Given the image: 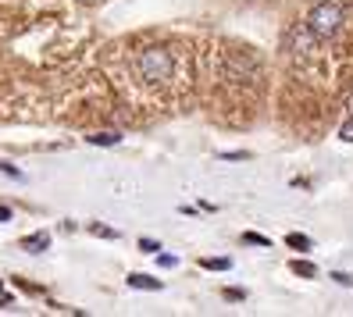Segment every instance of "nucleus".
<instances>
[{
    "label": "nucleus",
    "mask_w": 353,
    "mask_h": 317,
    "mask_svg": "<svg viewBox=\"0 0 353 317\" xmlns=\"http://www.w3.org/2000/svg\"><path fill=\"white\" fill-rule=\"evenodd\" d=\"M339 25H343V8H339V4H318L314 11H310V18H307L310 36H318V39L336 36Z\"/></svg>",
    "instance_id": "obj_1"
},
{
    "label": "nucleus",
    "mask_w": 353,
    "mask_h": 317,
    "mask_svg": "<svg viewBox=\"0 0 353 317\" xmlns=\"http://www.w3.org/2000/svg\"><path fill=\"white\" fill-rule=\"evenodd\" d=\"M172 68H175V61H172V54L164 50V47L143 50V57H139V75L147 79V82H164V79L172 75Z\"/></svg>",
    "instance_id": "obj_2"
},
{
    "label": "nucleus",
    "mask_w": 353,
    "mask_h": 317,
    "mask_svg": "<svg viewBox=\"0 0 353 317\" xmlns=\"http://www.w3.org/2000/svg\"><path fill=\"white\" fill-rule=\"evenodd\" d=\"M129 289H150V292H157L161 282L150 278V274H129Z\"/></svg>",
    "instance_id": "obj_3"
},
{
    "label": "nucleus",
    "mask_w": 353,
    "mask_h": 317,
    "mask_svg": "<svg viewBox=\"0 0 353 317\" xmlns=\"http://www.w3.org/2000/svg\"><path fill=\"white\" fill-rule=\"evenodd\" d=\"M22 246H26L29 253H43V249L50 246V236H47V232H36V236H29Z\"/></svg>",
    "instance_id": "obj_4"
},
{
    "label": "nucleus",
    "mask_w": 353,
    "mask_h": 317,
    "mask_svg": "<svg viewBox=\"0 0 353 317\" xmlns=\"http://www.w3.org/2000/svg\"><path fill=\"white\" fill-rule=\"evenodd\" d=\"M90 143H93V146H118L121 136H118V132H97V136H90Z\"/></svg>",
    "instance_id": "obj_5"
},
{
    "label": "nucleus",
    "mask_w": 353,
    "mask_h": 317,
    "mask_svg": "<svg viewBox=\"0 0 353 317\" xmlns=\"http://www.w3.org/2000/svg\"><path fill=\"white\" fill-rule=\"evenodd\" d=\"M207 271H228V267H232V260H228V257H207V260H200Z\"/></svg>",
    "instance_id": "obj_6"
},
{
    "label": "nucleus",
    "mask_w": 353,
    "mask_h": 317,
    "mask_svg": "<svg viewBox=\"0 0 353 317\" xmlns=\"http://www.w3.org/2000/svg\"><path fill=\"white\" fill-rule=\"evenodd\" d=\"M293 271L303 274V278H314V274H318V267L310 264V260H293Z\"/></svg>",
    "instance_id": "obj_7"
},
{
    "label": "nucleus",
    "mask_w": 353,
    "mask_h": 317,
    "mask_svg": "<svg viewBox=\"0 0 353 317\" xmlns=\"http://www.w3.org/2000/svg\"><path fill=\"white\" fill-rule=\"evenodd\" d=\"M90 232H93V236H100V239H118V228H108V225H90Z\"/></svg>",
    "instance_id": "obj_8"
},
{
    "label": "nucleus",
    "mask_w": 353,
    "mask_h": 317,
    "mask_svg": "<svg viewBox=\"0 0 353 317\" xmlns=\"http://www.w3.org/2000/svg\"><path fill=\"white\" fill-rule=\"evenodd\" d=\"M285 243L293 246V249H310V239H307V236H300V232H293V236H285Z\"/></svg>",
    "instance_id": "obj_9"
},
{
    "label": "nucleus",
    "mask_w": 353,
    "mask_h": 317,
    "mask_svg": "<svg viewBox=\"0 0 353 317\" xmlns=\"http://www.w3.org/2000/svg\"><path fill=\"white\" fill-rule=\"evenodd\" d=\"M243 243H250V246H272V239H268V236H257V232H246Z\"/></svg>",
    "instance_id": "obj_10"
},
{
    "label": "nucleus",
    "mask_w": 353,
    "mask_h": 317,
    "mask_svg": "<svg viewBox=\"0 0 353 317\" xmlns=\"http://www.w3.org/2000/svg\"><path fill=\"white\" fill-rule=\"evenodd\" d=\"M139 249H143V253H157L161 243H157V239H139Z\"/></svg>",
    "instance_id": "obj_11"
},
{
    "label": "nucleus",
    "mask_w": 353,
    "mask_h": 317,
    "mask_svg": "<svg viewBox=\"0 0 353 317\" xmlns=\"http://www.w3.org/2000/svg\"><path fill=\"white\" fill-rule=\"evenodd\" d=\"M339 139H343V143H353V118H350V121L343 125V129H339Z\"/></svg>",
    "instance_id": "obj_12"
},
{
    "label": "nucleus",
    "mask_w": 353,
    "mask_h": 317,
    "mask_svg": "<svg viewBox=\"0 0 353 317\" xmlns=\"http://www.w3.org/2000/svg\"><path fill=\"white\" fill-rule=\"evenodd\" d=\"M225 300H232V303H239V300H246V292H243V289H225Z\"/></svg>",
    "instance_id": "obj_13"
},
{
    "label": "nucleus",
    "mask_w": 353,
    "mask_h": 317,
    "mask_svg": "<svg viewBox=\"0 0 353 317\" xmlns=\"http://www.w3.org/2000/svg\"><path fill=\"white\" fill-rule=\"evenodd\" d=\"M157 264H161V267H175L179 260L172 257V253H161V257H157Z\"/></svg>",
    "instance_id": "obj_14"
},
{
    "label": "nucleus",
    "mask_w": 353,
    "mask_h": 317,
    "mask_svg": "<svg viewBox=\"0 0 353 317\" xmlns=\"http://www.w3.org/2000/svg\"><path fill=\"white\" fill-rule=\"evenodd\" d=\"M0 172H4V175H11V178H22V172H18L14 164H0Z\"/></svg>",
    "instance_id": "obj_15"
},
{
    "label": "nucleus",
    "mask_w": 353,
    "mask_h": 317,
    "mask_svg": "<svg viewBox=\"0 0 353 317\" xmlns=\"http://www.w3.org/2000/svg\"><path fill=\"white\" fill-rule=\"evenodd\" d=\"M332 278H336L339 285H353V278H350V274H343V271H336V274H332Z\"/></svg>",
    "instance_id": "obj_16"
},
{
    "label": "nucleus",
    "mask_w": 353,
    "mask_h": 317,
    "mask_svg": "<svg viewBox=\"0 0 353 317\" xmlns=\"http://www.w3.org/2000/svg\"><path fill=\"white\" fill-rule=\"evenodd\" d=\"M0 221H11V207L8 203H0Z\"/></svg>",
    "instance_id": "obj_17"
}]
</instances>
